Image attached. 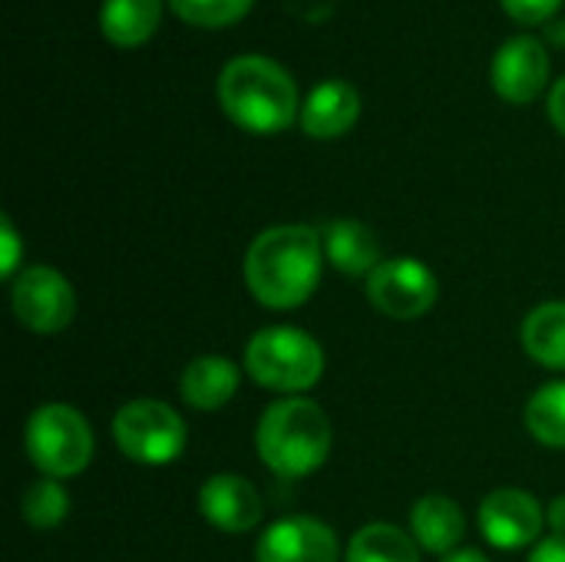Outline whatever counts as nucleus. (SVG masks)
<instances>
[{"instance_id": "nucleus-1", "label": "nucleus", "mask_w": 565, "mask_h": 562, "mask_svg": "<svg viewBox=\"0 0 565 562\" xmlns=\"http://www.w3.org/2000/svg\"><path fill=\"white\" fill-rule=\"evenodd\" d=\"M324 242L311 225H271L245 255V285L252 298L271 311L305 305L321 282Z\"/></svg>"}, {"instance_id": "nucleus-2", "label": "nucleus", "mask_w": 565, "mask_h": 562, "mask_svg": "<svg viewBox=\"0 0 565 562\" xmlns=\"http://www.w3.org/2000/svg\"><path fill=\"white\" fill-rule=\"evenodd\" d=\"M218 99L235 126L258 136L281 132L298 116V86L291 73L255 53L225 63L218 76Z\"/></svg>"}, {"instance_id": "nucleus-3", "label": "nucleus", "mask_w": 565, "mask_h": 562, "mask_svg": "<svg viewBox=\"0 0 565 562\" xmlns=\"http://www.w3.org/2000/svg\"><path fill=\"white\" fill-rule=\"evenodd\" d=\"M255 447L262 464L285 480L315 474L331 454V421L308 397H285L265 407Z\"/></svg>"}, {"instance_id": "nucleus-4", "label": "nucleus", "mask_w": 565, "mask_h": 562, "mask_svg": "<svg viewBox=\"0 0 565 562\" xmlns=\"http://www.w3.org/2000/svg\"><path fill=\"white\" fill-rule=\"evenodd\" d=\"M245 371L255 384L295 397L321 381L324 351L308 331L275 325L252 335L245 348Z\"/></svg>"}, {"instance_id": "nucleus-5", "label": "nucleus", "mask_w": 565, "mask_h": 562, "mask_svg": "<svg viewBox=\"0 0 565 562\" xmlns=\"http://www.w3.org/2000/svg\"><path fill=\"white\" fill-rule=\"evenodd\" d=\"M30 464L53 480H66L86 470L93 460L89 421L70 404H43L30 414L23 431Z\"/></svg>"}, {"instance_id": "nucleus-6", "label": "nucleus", "mask_w": 565, "mask_h": 562, "mask_svg": "<svg viewBox=\"0 0 565 562\" xmlns=\"http://www.w3.org/2000/svg\"><path fill=\"white\" fill-rule=\"evenodd\" d=\"M113 437L122 457L146 464V467H166L185 450V421L175 407L139 397L116 411L113 417Z\"/></svg>"}, {"instance_id": "nucleus-7", "label": "nucleus", "mask_w": 565, "mask_h": 562, "mask_svg": "<svg viewBox=\"0 0 565 562\" xmlns=\"http://www.w3.org/2000/svg\"><path fill=\"white\" fill-rule=\"evenodd\" d=\"M437 295V275L417 258H387L367 275V301L394 321L424 318Z\"/></svg>"}, {"instance_id": "nucleus-8", "label": "nucleus", "mask_w": 565, "mask_h": 562, "mask_svg": "<svg viewBox=\"0 0 565 562\" xmlns=\"http://www.w3.org/2000/svg\"><path fill=\"white\" fill-rule=\"evenodd\" d=\"M10 305L23 328L36 335H56L76 315V291L56 268L33 265L13 278Z\"/></svg>"}, {"instance_id": "nucleus-9", "label": "nucleus", "mask_w": 565, "mask_h": 562, "mask_svg": "<svg viewBox=\"0 0 565 562\" xmlns=\"http://www.w3.org/2000/svg\"><path fill=\"white\" fill-rule=\"evenodd\" d=\"M543 507L533 494L507 487L493 490L480 507V533L497 550H523L543 533Z\"/></svg>"}, {"instance_id": "nucleus-10", "label": "nucleus", "mask_w": 565, "mask_h": 562, "mask_svg": "<svg viewBox=\"0 0 565 562\" xmlns=\"http://www.w3.org/2000/svg\"><path fill=\"white\" fill-rule=\"evenodd\" d=\"M341 543L334 530L315 517H288L271 523L255 547L258 562H338Z\"/></svg>"}, {"instance_id": "nucleus-11", "label": "nucleus", "mask_w": 565, "mask_h": 562, "mask_svg": "<svg viewBox=\"0 0 565 562\" xmlns=\"http://www.w3.org/2000/svg\"><path fill=\"white\" fill-rule=\"evenodd\" d=\"M550 79V53L536 36H513L493 56V89L507 103H533Z\"/></svg>"}, {"instance_id": "nucleus-12", "label": "nucleus", "mask_w": 565, "mask_h": 562, "mask_svg": "<svg viewBox=\"0 0 565 562\" xmlns=\"http://www.w3.org/2000/svg\"><path fill=\"white\" fill-rule=\"evenodd\" d=\"M202 517L222 533H248L262 523V497L238 474H215L199 490Z\"/></svg>"}, {"instance_id": "nucleus-13", "label": "nucleus", "mask_w": 565, "mask_h": 562, "mask_svg": "<svg viewBox=\"0 0 565 562\" xmlns=\"http://www.w3.org/2000/svg\"><path fill=\"white\" fill-rule=\"evenodd\" d=\"M361 116V93L344 79H328L311 89L301 109V129L315 139L344 136Z\"/></svg>"}, {"instance_id": "nucleus-14", "label": "nucleus", "mask_w": 565, "mask_h": 562, "mask_svg": "<svg viewBox=\"0 0 565 562\" xmlns=\"http://www.w3.org/2000/svg\"><path fill=\"white\" fill-rule=\"evenodd\" d=\"M411 533H414L417 547H424L427 553L450 556V553H457V547L467 533V517L457 500L430 494L414 503Z\"/></svg>"}, {"instance_id": "nucleus-15", "label": "nucleus", "mask_w": 565, "mask_h": 562, "mask_svg": "<svg viewBox=\"0 0 565 562\" xmlns=\"http://www.w3.org/2000/svg\"><path fill=\"white\" fill-rule=\"evenodd\" d=\"M321 242H324V255L328 262L341 272V275H371L384 258H381V242L377 235L358 222V219H338L328 222L321 229Z\"/></svg>"}, {"instance_id": "nucleus-16", "label": "nucleus", "mask_w": 565, "mask_h": 562, "mask_svg": "<svg viewBox=\"0 0 565 562\" xmlns=\"http://www.w3.org/2000/svg\"><path fill=\"white\" fill-rule=\"evenodd\" d=\"M235 391H238V368L218 354L195 358L179 378V394L195 411H218L235 397Z\"/></svg>"}, {"instance_id": "nucleus-17", "label": "nucleus", "mask_w": 565, "mask_h": 562, "mask_svg": "<svg viewBox=\"0 0 565 562\" xmlns=\"http://www.w3.org/2000/svg\"><path fill=\"white\" fill-rule=\"evenodd\" d=\"M162 17V0H103L99 10V26L103 36L122 50L142 46Z\"/></svg>"}, {"instance_id": "nucleus-18", "label": "nucleus", "mask_w": 565, "mask_h": 562, "mask_svg": "<svg viewBox=\"0 0 565 562\" xmlns=\"http://www.w3.org/2000/svg\"><path fill=\"white\" fill-rule=\"evenodd\" d=\"M523 351L553 371H565V301H546L533 308L520 331Z\"/></svg>"}, {"instance_id": "nucleus-19", "label": "nucleus", "mask_w": 565, "mask_h": 562, "mask_svg": "<svg viewBox=\"0 0 565 562\" xmlns=\"http://www.w3.org/2000/svg\"><path fill=\"white\" fill-rule=\"evenodd\" d=\"M344 562H420L417 540L391 523H367L361 527L351 543Z\"/></svg>"}, {"instance_id": "nucleus-20", "label": "nucleus", "mask_w": 565, "mask_h": 562, "mask_svg": "<svg viewBox=\"0 0 565 562\" xmlns=\"http://www.w3.org/2000/svg\"><path fill=\"white\" fill-rule=\"evenodd\" d=\"M526 427L540 444L565 450V381H553L530 397Z\"/></svg>"}, {"instance_id": "nucleus-21", "label": "nucleus", "mask_w": 565, "mask_h": 562, "mask_svg": "<svg viewBox=\"0 0 565 562\" xmlns=\"http://www.w3.org/2000/svg\"><path fill=\"white\" fill-rule=\"evenodd\" d=\"M23 520L33 527V530H53L66 520L70 513V494L63 490L60 480L53 477H43L36 484L26 487L23 494Z\"/></svg>"}, {"instance_id": "nucleus-22", "label": "nucleus", "mask_w": 565, "mask_h": 562, "mask_svg": "<svg viewBox=\"0 0 565 562\" xmlns=\"http://www.w3.org/2000/svg\"><path fill=\"white\" fill-rule=\"evenodd\" d=\"M172 10L195 26H228L242 20L255 0H169Z\"/></svg>"}, {"instance_id": "nucleus-23", "label": "nucleus", "mask_w": 565, "mask_h": 562, "mask_svg": "<svg viewBox=\"0 0 565 562\" xmlns=\"http://www.w3.org/2000/svg\"><path fill=\"white\" fill-rule=\"evenodd\" d=\"M503 7L520 23H543L563 7V0H503Z\"/></svg>"}, {"instance_id": "nucleus-24", "label": "nucleus", "mask_w": 565, "mask_h": 562, "mask_svg": "<svg viewBox=\"0 0 565 562\" xmlns=\"http://www.w3.org/2000/svg\"><path fill=\"white\" fill-rule=\"evenodd\" d=\"M0 245H3V268H0V275L3 278H13L17 262H20V235H17V229L10 225L7 215L0 219Z\"/></svg>"}, {"instance_id": "nucleus-25", "label": "nucleus", "mask_w": 565, "mask_h": 562, "mask_svg": "<svg viewBox=\"0 0 565 562\" xmlns=\"http://www.w3.org/2000/svg\"><path fill=\"white\" fill-rule=\"evenodd\" d=\"M530 562H565V537H550V540H543L536 550H533V556Z\"/></svg>"}, {"instance_id": "nucleus-26", "label": "nucleus", "mask_w": 565, "mask_h": 562, "mask_svg": "<svg viewBox=\"0 0 565 562\" xmlns=\"http://www.w3.org/2000/svg\"><path fill=\"white\" fill-rule=\"evenodd\" d=\"M550 119H553V126L565 136V76L553 86V93H550Z\"/></svg>"}, {"instance_id": "nucleus-27", "label": "nucleus", "mask_w": 565, "mask_h": 562, "mask_svg": "<svg viewBox=\"0 0 565 562\" xmlns=\"http://www.w3.org/2000/svg\"><path fill=\"white\" fill-rule=\"evenodd\" d=\"M550 527L556 537H565V497H556L550 503Z\"/></svg>"}, {"instance_id": "nucleus-28", "label": "nucleus", "mask_w": 565, "mask_h": 562, "mask_svg": "<svg viewBox=\"0 0 565 562\" xmlns=\"http://www.w3.org/2000/svg\"><path fill=\"white\" fill-rule=\"evenodd\" d=\"M440 562H490L483 553H477V550H460V553H450V556H444Z\"/></svg>"}]
</instances>
